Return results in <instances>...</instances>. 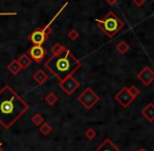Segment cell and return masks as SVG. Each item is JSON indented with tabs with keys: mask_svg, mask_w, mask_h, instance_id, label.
<instances>
[{
	"mask_svg": "<svg viewBox=\"0 0 154 151\" xmlns=\"http://www.w3.org/2000/svg\"><path fill=\"white\" fill-rule=\"evenodd\" d=\"M78 101L87 109H90L99 101V97L94 94V91L91 88L88 87L78 97Z\"/></svg>",
	"mask_w": 154,
	"mask_h": 151,
	"instance_id": "obj_4",
	"label": "cell"
},
{
	"mask_svg": "<svg viewBox=\"0 0 154 151\" xmlns=\"http://www.w3.org/2000/svg\"><path fill=\"white\" fill-rule=\"evenodd\" d=\"M80 66V62L68 49L60 56H53L45 62V67L55 75L60 82L70 77L75 70L79 69Z\"/></svg>",
	"mask_w": 154,
	"mask_h": 151,
	"instance_id": "obj_2",
	"label": "cell"
},
{
	"mask_svg": "<svg viewBox=\"0 0 154 151\" xmlns=\"http://www.w3.org/2000/svg\"><path fill=\"white\" fill-rule=\"evenodd\" d=\"M133 2L136 6H142L146 2V0H133Z\"/></svg>",
	"mask_w": 154,
	"mask_h": 151,
	"instance_id": "obj_22",
	"label": "cell"
},
{
	"mask_svg": "<svg viewBox=\"0 0 154 151\" xmlns=\"http://www.w3.org/2000/svg\"><path fill=\"white\" fill-rule=\"evenodd\" d=\"M150 1H154V0H150Z\"/></svg>",
	"mask_w": 154,
	"mask_h": 151,
	"instance_id": "obj_27",
	"label": "cell"
},
{
	"mask_svg": "<svg viewBox=\"0 0 154 151\" xmlns=\"http://www.w3.org/2000/svg\"><path fill=\"white\" fill-rule=\"evenodd\" d=\"M66 51L63 45H61L60 43H56L53 47H51V53H53V56H60L61 54H63Z\"/></svg>",
	"mask_w": 154,
	"mask_h": 151,
	"instance_id": "obj_16",
	"label": "cell"
},
{
	"mask_svg": "<svg viewBox=\"0 0 154 151\" xmlns=\"http://www.w3.org/2000/svg\"><path fill=\"white\" fill-rule=\"evenodd\" d=\"M137 78L145 84V85H149L154 80V72L149 67H145L144 69L138 74Z\"/></svg>",
	"mask_w": 154,
	"mask_h": 151,
	"instance_id": "obj_8",
	"label": "cell"
},
{
	"mask_svg": "<svg viewBox=\"0 0 154 151\" xmlns=\"http://www.w3.org/2000/svg\"><path fill=\"white\" fill-rule=\"evenodd\" d=\"M48 25L44 27V29H38L36 31H34L29 35V40L32 41V43L34 45H42L45 42V40L47 39L49 32H46V29H48Z\"/></svg>",
	"mask_w": 154,
	"mask_h": 151,
	"instance_id": "obj_5",
	"label": "cell"
},
{
	"mask_svg": "<svg viewBox=\"0 0 154 151\" xmlns=\"http://www.w3.org/2000/svg\"><path fill=\"white\" fill-rule=\"evenodd\" d=\"M95 151H121V150L109 139H107L100 145L99 148L95 149Z\"/></svg>",
	"mask_w": 154,
	"mask_h": 151,
	"instance_id": "obj_10",
	"label": "cell"
},
{
	"mask_svg": "<svg viewBox=\"0 0 154 151\" xmlns=\"http://www.w3.org/2000/svg\"><path fill=\"white\" fill-rule=\"evenodd\" d=\"M31 122L35 126H41V125L44 123V116H42L41 113H35L34 116H32L31 119Z\"/></svg>",
	"mask_w": 154,
	"mask_h": 151,
	"instance_id": "obj_14",
	"label": "cell"
},
{
	"mask_svg": "<svg viewBox=\"0 0 154 151\" xmlns=\"http://www.w3.org/2000/svg\"><path fill=\"white\" fill-rule=\"evenodd\" d=\"M106 1H107L108 3L110 4V5H113V4L116 2V0H106Z\"/></svg>",
	"mask_w": 154,
	"mask_h": 151,
	"instance_id": "obj_24",
	"label": "cell"
},
{
	"mask_svg": "<svg viewBox=\"0 0 154 151\" xmlns=\"http://www.w3.org/2000/svg\"><path fill=\"white\" fill-rule=\"evenodd\" d=\"M29 109V105L8 85L0 89V124L10 129Z\"/></svg>",
	"mask_w": 154,
	"mask_h": 151,
	"instance_id": "obj_1",
	"label": "cell"
},
{
	"mask_svg": "<svg viewBox=\"0 0 154 151\" xmlns=\"http://www.w3.org/2000/svg\"><path fill=\"white\" fill-rule=\"evenodd\" d=\"M138 151H145L144 149H140V150H138Z\"/></svg>",
	"mask_w": 154,
	"mask_h": 151,
	"instance_id": "obj_26",
	"label": "cell"
},
{
	"mask_svg": "<svg viewBox=\"0 0 154 151\" xmlns=\"http://www.w3.org/2000/svg\"><path fill=\"white\" fill-rule=\"evenodd\" d=\"M59 85H60V87H61L62 89L65 91V94H71L78 87H79L80 84H79V82H78L77 80L72 77V76H70V77L66 78L65 80H63V81L60 82Z\"/></svg>",
	"mask_w": 154,
	"mask_h": 151,
	"instance_id": "obj_6",
	"label": "cell"
},
{
	"mask_svg": "<svg viewBox=\"0 0 154 151\" xmlns=\"http://www.w3.org/2000/svg\"><path fill=\"white\" fill-rule=\"evenodd\" d=\"M17 61H18V63L20 64V66H21V68H22V69H24V68H27L29 65H31V63H32L31 57H29L27 54H23V55H21L20 58H19Z\"/></svg>",
	"mask_w": 154,
	"mask_h": 151,
	"instance_id": "obj_12",
	"label": "cell"
},
{
	"mask_svg": "<svg viewBox=\"0 0 154 151\" xmlns=\"http://www.w3.org/2000/svg\"><path fill=\"white\" fill-rule=\"evenodd\" d=\"M97 22L99 23L102 31L110 38L116 36V33L124 27V23L113 12H109L103 19L97 20Z\"/></svg>",
	"mask_w": 154,
	"mask_h": 151,
	"instance_id": "obj_3",
	"label": "cell"
},
{
	"mask_svg": "<svg viewBox=\"0 0 154 151\" xmlns=\"http://www.w3.org/2000/svg\"><path fill=\"white\" fill-rule=\"evenodd\" d=\"M116 99H118L119 102H120L121 104H123L124 106H127L128 103H130L132 100H133V97L131 96V94H130L129 90H128L127 88L124 87L123 89L119 92L118 96H116Z\"/></svg>",
	"mask_w": 154,
	"mask_h": 151,
	"instance_id": "obj_9",
	"label": "cell"
},
{
	"mask_svg": "<svg viewBox=\"0 0 154 151\" xmlns=\"http://www.w3.org/2000/svg\"><path fill=\"white\" fill-rule=\"evenodd\" d=\"M0 151H5L3 148H2V144H0Z\"/></svg>",
	"mask_w": 154,
	"mask_h": 151,
	"instance_id": "obj_25",
	"label": "cell"
},
{
	"mask_svg": "<svg viewBox=\"0 0 154 151\" xmlns=\"http://www.w3.org/2000/svg\"><path fill=\"white\" fill-rule=\"evenodd\" d=\"M8 69L10 70L13 75H18L19 72L22 70V68H21L20 64L18 63V61H17V60H14V61H12L8 65Z\"/></svg>",
	"mask_w": 154,
	"mask_h": 151,
	"instance_id": "obj_13",
	"label": "cell"
},
{
	"mask_svg": "<svg viewBox=\"0 0 154 151\" xmlns=\"http://www.w3.org/2000/svg\"><path fill=\"white\" fill-rule=\"evenodd\" d=\"M51 130H53V128H51V126L48 123L44 122L41 126H39V131H40L43 135H48L49 133L51 132Z\"/></svg>",
	"mask_w": 154,
	"mask_h": 151,
	"instance_id": "obj_17",
	"label": "cell"
},
{
	"mask_svg": "<svg viewBox=\"0 0 154 151\" xmlns=\"http://www.w3.org/2000/svg\"><path fill=\"white\" fill-rule=\"evenodd\" d=\"M16 12H8V13H0V16H16Z\"/></svg>",
	"mask_w": 154,
	"mask_h": 151,
	"instance_id": "obj_23",
	"label": "cell"
},
{
	"mask_svg": "<svg viewBox=\"0 0 154 151\" xmlns=\"http://www.w3.org/2000/svg\"><path fill=\"white\" fill-rule=\"evenodd\" d=\"M78 37H79V33H78V32L75 31V29H72V31L69 32V34H68V38L70 39V40L75 41V40H77Z\"/></svg>",
	"mask_w": 154,
	"mask_h": 151,
	"instance_id": "obj_19",
	"label": "cell"
},
{
	"mask_svg": "<svg viewBox=\"0 0 154 151\" xmlns=\"http://www.w3.org/2000/svg\"><path fill=\"white\" fill-rule=\"evenodd\" d=\"M129 92L131 94V96H132V97H134V96H136V94H138V90L136 89V88L134 87V86H132V87L129 89Z\"/></svg>",
	"mask_w": 154,
	"mask_h": 151,
	"instance_id": "obj_21",
	"label": "cell"
},
{
	"mask_svg": "<svg viewBox=\"0 0 154 151\" xmlns=\"http://www.w3.org/2000/svg\"><path fill=\"white\" fill-rule=\"evenodd\" d=\"M32 79H34L35 81L39 84V85H42V84H44L45 82L48 80V76H47V74H45L42 69H39L34 74V76H32Z\"/></svg>",
	"mask_w": 154,
	"mask_h": 151,
	"instance_id": "obj_11",
	"label": "cell"
},
{
	"mask_svg": "<svg viewBox=\"0 0 154 151\" xmlns=\"http://www.w3.org/2000/svg\"><path fill=\"white\" fill-rule=\"evenodd\" d=\"M44 101L46 104L49 105V106H54V105L58 102V97L56 96L54 92H49V94L44 98Z\"/></svg>",
	"mask_w": 154,
	"mask_h": 151,
	"instance_id": "obj_15",
	"label": "cell"
},
{
	"mask_svg": "<svg viewBox=\"0 0 154 151\" xmlns=\"http://www.w3.org/2000/svg\"><path fill=\"white\" fill-rule=\"evenodd\" d=\"M46 55V51L42 45H34L29 51V56L31 57L32 61H35L36 63H40L44 59Z\"/></svg>",
	"mask_w": 154,
	"mask_h": 151,
	"instance_id": "obj_7",
	"label": "cell"
},
{
	"mask_svg": "<svg viewBox=\"0 0 154 151\" xmlns=\"http://www.w3.org/2000/svg\"><path fill=\"white\" fill-rule=\"evenodd\" d=\"M116 49H118L121 54H125L126 51L129 49V45H128L125 41H121V42L116 45Z\"/></svg>",
	"mask_w": 154,
	"mask_h": 151,
	"instance_id": "obj_18",
	"label": "cell"
},
{
	"mask_svg": "<svg viewBox=\"0 0 154 151\" xmlns=\"http://www.w3.org/2000/svg\"><path fill=\"white\" fill-rule=\"evenodd\" d=\"M85 134H86V137H87L88 139H92V137L95 135V134H94V131H93L91 128H89V129H88V130L85 132Z\"/></svg>",
	"mask_w": 154,
	"mask_h": 151,
	"instance_id": "obj_20",
	"label": "cell"
}]
</instances>
